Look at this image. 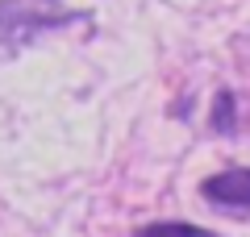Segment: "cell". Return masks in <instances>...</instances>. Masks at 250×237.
<instances>
[{
  "label": "cell",
  "instance_id": "obj_1",
  "mask_svg": "<svg viewBox=\"0 0 250 237\" xmlns=\"http://www.w3.org/2000/svg\"><path fill=\"white\" fill-rule=\"evenodd\" d=\"M200 196L213 208H250V167H229L208 175L200 183Z\"/></svg>",
  "mask_w": 250,
  "mask_h": 237
},
{
  "label": "cell",
  "instance_id": "obj_2",
  "mask_svg": "<svg viewBox=\"0 0 250 237\" xmlns=\"http://www.w3.org/2000/svg\"><path fill=\"white\" fill-rule=\"evenodd\" d=\"M134 237H217L200 225H188V220H154V225H142Z\"/></svg>",
  "mask_w": 250,
  "mask_h": 237
},
{
  "label": "cell",
  "instance_id": "obj_3",
  "mask_svg": "<svg viewBox=\"0 0 250 237\" xmlns=\"http://www.w3.org/2000/svg\"><path fill=\"white\" fill-rule=\"evenodd\" d=\"M233 117H238L233 92H217V100H213V129L217 133H229L233 129Z\"/></svg>",
  "mask_w": 250,
  "mask_h": 237
}]
</instances>
